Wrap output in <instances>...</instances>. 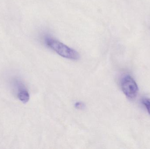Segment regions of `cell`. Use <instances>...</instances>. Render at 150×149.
Here are the masks:
<instances>
[{"label": "cell", "instance_id": "cell-1", "mask_svg": "<svg viewBox=\"0 0 150 149\" xmlns=\"http://www.w3.org/2000/svg\"><path fill=\"white\" fill-rule=\"evenodd\" d=\"M46 45L60 56L71 60L79 59L78 52L51 36L46 35L44 38Z\"/></svg>", "mask_w": 150, "mask_h": 149}, {"label": "cell", "instance_id": "cell-2", "mask_svg": "<svg viewBox=\"0 0 150 149\" xmlns=\"http://www.w3.org/2000/svg\"><path fill=\"white\" fill-rule=\"evenodd\" d=\"M122 90L126 96L130 99H134L137 96L138 87L136 82L129 75L123 77L121 81Z\"/></svg>", "mask_w": 150, "mask_h": 149}, {"label": "cell", "instance_id": "cell-3", "mask_svg": "<svg viewBox=\"0 0 150 149\" xmlns=\"http://www.w3.org/2000/svg\"><path fill=\"white\" fill-rule=\"evenodd\" d=\"M17 97L18 99L24 104H25L28 102L30 100V94L29 92L24 87H23L22 85H21L20 87L18 88Z\"/></svg>", "mask_w": 150, "mask_h": 149}, {"label": "cell", "instance_id": "cell-4", "mask_svg": "<svg viewBox=\"0 0 150 149\" xmlns=\"http://www.w3.org/2000/svg\"><path fill=\"white\" fill-rule=\"evenodd\" d=\"M142 102L145 106L148 113L150 115V99L149 98H144L142 100Z\"/></svg>", "mask_w": 150, "mask_h": 149}, {"label": "cell", "instance_id": "cell-5", "mask_svg": "<svg viewBox=\"0 0 150 149\" xmlns=\"http://www.w3.org/2000/svg\"><path fill=\"white\" fill-rule=\"evenodd\" d=\"M75 107L78 109H83L85 107V106L82 102H77L75 103Z\"/></svg>", "mask_w": 150, "mask_h": 149}]
</instances>
